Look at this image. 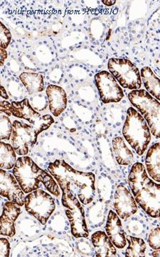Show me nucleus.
<instances>
[{
  "label": "nucleus",
  "instance_id": "nucleus-11",
  "mask_svg": "<svg viewBox=\"0 0 160 257\" xmlns=\"http://www.w3.org/2000/svg\"><path fill=\"white\" fill-rule=\"evenodd\" d=\"M95 83L104 104L119 102L124 97V90L110 72L101 71L96 74Z\"/></svg>",
  "mask_w": 160,
  "mask_h": 257
},
{
  "label": "nucleus",
  "instance_id": "nucleus-24",
  "mask_svg": "<svg viewBox=\"0 0 160 257\" xmlns=\"http://www.w3.org/2000/svg\"><path fill=\"white\" fill-rule=\"evenodd\" d=\"M128 243L126 248V256L128 257H139L146 256V243L142 238L137 236H128L126 237Z\"/></svg>",
  "mask_w": 160,
  "mask_h": 257
},
{
  "label": "nucleus",
  "instance_id": "nucleus-22",
  "mask_svg": "<svg viewBox=\"0 0 160 257\" xmlns=\"http://www.w3.org/2000/svg\"><path fill=\"white\" fill-rule=\"evenodd\" d=\"M140 74L146 92L160 101V79L149 67H143Z\"/></svg>",
  "mask_w": 160,
  "mask_h": 257
},
{
  "label": "nucleus",
  "instance_id": "nucleus-33",
  "mask_svg": "<svg viewBox=\"0 0 160 257\" xmlns=\"http://www.w3.org/2000/svg\"><path fill=\"white\" fill-rule=\"evenodd\" d=\"M12 103L6 100H2L0 103V109L1 113L8 115V116H12L11 114Z\"/></svg>",
  "mask_w": 160,
  "mask_h": 257
},
{
  "label": "nucleus",
  "instance_id": "nucleus-12",
  "mask_svg": "<svg viewBox=\"0 0 160 257\" xmlns=\"http://www.w3.org/2000/svg\"><path fill=\"white\" fill-rule=\"evenodd\" d=\"M114 207L116 214L126 220L138 212L137 202L124 184H119L114 194Z\"/></svg>",
  "mask_w": 160,
  "mask_h": 257
},
{
  "label": "nucleus",
  "instance_id": "nucleus-26",
  "mask_svg": "<svg viewBox=\"0 0 160 257\" xmlns=\"http://www.w3.org/2000/svg\"><path fill=\"white\" fill-rule=\"evenodd\" d=\"M126 227L130 234L137 237L143 236L146 232V225L141 219H138L137 218H132L128 221Z\"/></svg>",
  "mask_w": 160,
  "mask_h": 257
},
{
  "label": "nucleus",
  "instance_id": "nucleus-5",
  "mask_svg": "<svg viewBox=\"0 0 160 257\" xmlns=\"http://www.w3.org/2000/svg\"><path fill=\"white\" fill-rule=\"evenodd\" d=\"M128 99L149 125L152 135L160 139V102L144 89L132 90Z\"/></svg>",
  "mask_w": 160,
  "mask_h": 257
},
{
  "label": "nucleus",
  "instance_id": "nucleus-36",
  "mask_svg": "<svg viewBox=\"0 0 160 257\" xmlns=\"http://www.w3.org/2000/svg\"><path fill=\"white\" fill-rule=\"evenodd\" d=\"M102 3H104V5H106V6L108 7H110L112 6V5H114L116 3V0H114V1H106V0H104V1H102Z\"/></svg>",
  "mask_w": 160,
  "mask_h": 257
},
{
  "label": "nucleus",
  "instance_id": "nucleus-18",
  "mask_svg": "<svg viewBox=\"0 0 160 257\" xmlns=\"http://www.w3.org/2000/svg\"><path fill=\"white\" fill-rule=\"evenodd\" d=\"M146 165L148 175L160 184V143L154 144L146 152Z\"/></svg>",
  "mask_w": 160,
  "mask_h": 257
},
{
  "label": "nucleus",
  "instance_id": "nucleus-31",
  "mask_svg": "<svg viewBox=\"0 0 160 257\" xmlns=\"http://www.w3.org/2000/svg\"><path fill=\"white\" fill-rule=\"evenodd\" d=\"M10 243L9 241L6 238L2 237L1 243H0V256H10Z\"/></svg>",
  "mask_w": 160,
  "mask_h": 257
},
{
  "label": "nucleus",
  "instance_id": "nucleus-7",
  "mask_svg": "<svg viewBox=\"0 0 160 257\" xmlns=\"http://www.w3.org/2000/svg\"><path fill=\"white\" fill-rule=\"evenodd\" d=\"M108 68L120 85L130 90H138L142 86L139 69L127 59L111 58L108 62Z\"/></svg>",
  "mask_w": 160,
  "mask_h": 257
},
{
  "label": "nucleus",
  "instance_id": "nucleus-23",
  "mask_svg": "<svg viewBox=\"0 0 160 257\" xmlns=\"http://www.w3.org/2000/svg\"><path fill=\"white\" fill-rule=\"evenodd\" d=\"M1 153H0V167L1 170H10L14 169L16 165V155L12 145L1 142Z\"/></svg>",
  "mask_w": 160,
  "mask_h": 257
},
{
  "label": "nucleus",
  "instance_id": "nucleus-16",
  "mask_svg": "<svg viewBox=\"0 0 160 257\" xmlns=\"http://www.w3.org/2000/svg\"><path fill=\"white\" fill-rule=\"evenodd\" d=\"M46 94L50 112L54 116H60L66 109L68 101L65 90L58 86L50 84L46 88Z\"/></svg>",
  "mask_w": 160,
  "mask_h": 257
},
{
  "label": "nucleus",
  "instance_id": "nucleus-13",
  "mask_svg": "<svg viewBox=\"0 0 160 257\" xmlns=\"http://www.w3.org/2000/svg\"><path fill=\"white\" fill-rule=\"evenodd\" d=\"M0 194L10 202L18 204L20 207L24 205L25 193L20 187L14 175L4 170L0 171Z\"/></svg>",
  "mask_w": 160,
  "mask_h": 257
},
{
  "label": "nucleus",
  "instance_id": "nucleus-1",
  "mask_svg": "<svg viewBox=\"0 0 160 257\" xmlns=\"http://www.w3.org/2000/svg\"><path fill=\"white\" fill-rule=\"evenodd\" d=\"M48 171L58 182L60 190L70 191L84 205L92 204L96 195V177L92 172L76 170L64 160L50 162Z\"/></svg>",
  "mask_w": 160,
  "mask_h": 257
},
{
  "label": "nucleus",
  "instance_id": "nucleus-27",
  "mask_svg": "<svg viewBox=\"0 0 160 257\" xmlns=\"http://www.w3.org/2000/svg\"><path fill=\"white\" fill-rule=\"evenodd\" d=\"M12 124L11 120L4 115L1 116V140L8 141L12 135Z\"/></svg>",
  "mask_w": 160,
  "mask_h": 257
},
{
  "label": "nucleus",
  "instance_id": "nucleus-21",
  "mask_svg": "<svg viewBox=\"0 0 160 257\" xmlns=\"http://www.w3.org/2000/svg\"><path fill=\"white\" fill-rule=\"evenodd\" d=\"M106 203L101 201H96L92 202V205L88 207L87 211V219L89 224L92 227H100L104 224L106 220Z\"/></svg>",
  "mask_w": 160,
  "mask_h": 257
},
{
  "label": "nucleus",
  "instance_id": "nucleus-35",
  "mask_svg": "<svg viewBox=\"0 0 160 257\" xmlns=\"http://www.w3.org/2000/svg\"><path fill=\"white\" fill-rule=\"evenodd\" d=\"M0 92H1V96L2 99H9V96H8V92H6V89L3 86H1L0 88Z\"/></svg>",
  "mask_w": 160,
  "mask_h": 257
},
{
  "label": "nucleus",
  "instance_id": "nucleus-6",
  "mask_svg": "<svg viewBox=\"0 0 160 257\" xmlns=\"http://www.w3.org/2000/svg\"><path fill=\"white\" fill-rule=\"evenodd\" d=\"M62 202L70 223L72 235L77 239L88 237L85 211L77 196L70 191H62Z\"/></svg>",
  "mask_w": 160,
  "mask_h": 257
},
{
  "label": "nucleus",
  "instance_id": "nucleus-10",
  "mask_svg": "<svg viewBox=\"0 0 160 257\" xmlns=\"http://www.w3.org/2000/svg\"><path fill=\"white\" fill-rule=\"evenodd\" d=\"M11 145L20 156H26L30 149L36 145L37 138L34 128L31 124L15 120L12 124Z\"/></svg>",
  "mask_w": 160,
  "mask_h": 257
},
{
  "label": "nucleus",
  "instance_id": "nucleus-17",
  "mask_svg": "<svg viewBox=\"0 0 160 257\" xmlns=\"http://www.w3.org/2000/svg\"><path fill=\"white\" fill-rule=\"evenodd\" d=\"M92 244L98 257L116 256L117 254L116 246L102 231H96L92 236Z\"/></svg>",
  "mask_w": 160,
  "mask_h": 257
},
{
  "label": "nucleus",
  "instance_id": "nucleus-2",
  "mask_svg": "<svg viewBox=\"0 0 160 257\" xmlns=\"http://www.w3.org/2000/svg\"><path fill=\"white\" fill-rule=\"evenodd\" d=\"M128 183L134 199L144 212L152 218L160 217V184L150 178L142 163L132 165Z\"/></svg>",
  "mask_w": 160,
  "mask_h": 257
},
{
  "label": "nucleus",
  "instance_id": "nucleus-20",
  "mask_svg": "<svg viewBox=\"0 0 160 257\" xmlns=\"http://www.w3.org/2000/svg\"><path fill=\"white\" fill-rule=\"evenodd\" d=\"M20 79L30 95L43 92L44 89V77L41 74L35 72H23Z\"/></svg>",
  "mask_w": 160,
  "mask_h": 257
},
{
  "label": "nucleus",
  "instance_id": "nucleus-15",
  "mask_svg": "<svg viewBox=\"0 0 160 257\" xmlns=\"http://www.w3.org/2000/svg\"><path fill=\"white\" fill-rule=\"evenodd\" d=\"M21 214V208L18 204L6 202L3 207L0 221V234L2 236L12 237L16 234L14 223Z\"/></svg>",
  "mask_w": 160,
  "mask_h": 257
},
{
  "label": "nucleus",
  "instance_id": "nucleus-4",
  "mask_svg": "<svg viewBox=\"0 0 160 257\" xmlns=\"http://www.w3.org/2000/svg\"><path fill=\"white\" fill-rule=\"evenodd\" d=\"M149 125L134 108L130 107L127 111L122 135L139 156H142L148 150L151 141Z\"/></svg>",
  "mask_w": 160,
  "mask_h": 257
},
{
  "label": "nucleus",
  "instance_id": "nucleus-9",
  "mask_svg": "<svg viewBox=\"0 0 160 257\" xmlns=\"http://www.w3.org/2000/svg\"><path fill=\"white\" fill-rule=\"evenodd\" d=\"M12 116L28 121L34 128L36 135L48 130L54 123V119L50 114L42 115L35 110L28 99L20 101H12L11 107Z\"/></svg>",
  "mask_w": 160,
  "mask_h": 257
},
{
  "label": "nucleus",
  "instance_id": "nucleus-28",
  "mask_svg": "<svg viewBox=\"0 0 160 257\" xmlns=\"http://www.w3.org/2000/svg\"><path fill=\"white\" fill-rule=\"evenodd\" d=\"M12 40V34L4 24L0 23V48L6 50Z\"/></svg>",
  "mask_w": 160,
  "mask_h": 257
},
{
  "label": "nucleus",
  "instance_id": "nucleus-19",
  "mask_svg": "<svg viewBox=\"0 0 160 257\" xmlns=\"http://www.w3.org/2000/svg\"><path fill=\"white\" fill-rule=\"evenodd\" d=\"M112 148L116 160L118 165L128 166L133 162V154L121 137H116L112 140Z\"/></svg>",
  "mask_w": 160,
  "mask_h": 257
},
{
  "label": "nucleus",
  "instance_id": "nucleus-3",
  "mask_svg": "<svg viewBox=\"0 0 160 257\" xmlns=\"http://www.w3.org/2000/svg\"><path fill=\"white\" fill-rule=\"evenodd\" d=\"M13 175L25 194L40 189L42 184L55 197L60 195V186L53 176L40 168L30 157H18L13 169Z\"/></svg>",
  "mask_w": 160,
  "mask_h": 257
},
{
  "label": "nucleus",
  "instance_id": "nucleus-25",
  "mask_svg": "<svg viewBox=\"0 0 160 257\" xmlns=\"http://www.w3.org/2000/svg\"><path fill=\"white\" fill-rule=\"evenodd\" d=\"M114 192L112 181L106 175H101L98 182V194L99 200L106 203L110 202Z\"/></svg>",
  "mask_w": 160,
  "mask_h": 257
},
{
  "label": "nucleus",
  "instance_id": "nucleus-14",
  "mask_svg": "<svg viewBox=\"0 0 160 257\" xmlns=\"http://www.w3.org/2000/svg\"><path fill=\"white\" fill-rule=\"evenodd\" d=\"M106 234L118 248L126 247L127 239L119 216L114 211L110 210L106 224Z\"/></svg>",
  "mask_w": 160,
  "mask_h": 257
},
{
  "label": "nucleus",
  "instance_id": "nucleus-29",
  "mask_svg": "<svg viewBox=\"0 0 160 257\" xmlns=\"http://www.w3.org/2000/svg\"><path fill=\"white\" fill-rule=\"evenodd\" d=\"M148 242L152 249H160V227L156 228L150 233Z\"/></svg>",
  "mask_w": 160,
  "mask_h": 257
},
{
  "label": "nucleus",
  "instance_id": "nucleus-30",
  "mask_svg": "<svg viewBox=\"0 0 160 257\" xmlns=\"http://www.w3.org/2000/svg\"><path fill=\"white\" fill-rule=\"evenodd\" d=\"M77 248H78L79 252L85 255V256H92L94 251L95 250L92 248V245L88 241L84 239H82L80 241H78Z\"/></svg>",
  "mask_w": 160,
  "mask_h": 257
},
{
  "label": "nucleus",
  "instance_id": "nucleus-32",
  "mask_svg": "<svg viewBox=\"0 0 160 257\" xmlns=\"http://www.w3.org/2000/svg\"><path fill=\"white\" fill-rule=\"evenodd\" d=\"M32 100H35L38 102V106H37L34 109L35 110L38 111L44 110V109H46L47 106V101L44 96L42 95L35 96L34 97L32 98Z\"/></svg>",
  "mask_w": 160,
  "mask_h": 257
},
{
  "label": "nucleus",
  "instance_id": "nucleus-34",
  "mask_svg": "<svg viewBox=\"0 0 160 257\" xmlns=\"http://www.w3.org/2000/svg\"><path fill=\"white\" fill-rule=\"evenodd\" d=\"M8 57V52L4 49L0 48V66L4 65L5 61Z\"/></svg>",
  "mask_w": 160,
  "mask_h": 257
},
{
  "label": "nucleus",
  "instance_id": "nucleus-8",
  "mask_svg": "<svg viewBox=\"0 0 160 257\" xmlns=\"http://www.w3.org/2000/svg\"><path fill=\"white\" fill-rule=\"evenodd\" d=\"M24 207L42 225L46 224L56 209L54 199L50 194L42 189L28 193L25 197Z\"/></svg>",
  "mask_w": 160,
  "mask_h": 257
},
{
  "label": "nucleus",
  "instance_id": "nucleus-38",
  "mask_svg": "<svg viewBox=\"0 0 160 257\" xmlns=\"http://www.w3.org/2000/svg\"><path fill=\"white\" fill-rule=\"evenodd\" d=\"M159 218H160L159 224H160V217H159Z\"/></svg>",
  "mask_w": 160,
  "mask_h": 257
},
{
  "label": "nucleus",
  "instance_id": "nucleus-37",
  "mask_svg": "<svg viewBox=\"0 0 160 257\" xmlns=\"http://www.w3.org/2000/svg\"><path fill=\"white\" fill-rule=\"evenodd\" d=\"M152 256H160V249L154 250L152 253Z\"/></svg>",
  "mask_w": 160,
  "mask_h": 257
}]
</instances>
